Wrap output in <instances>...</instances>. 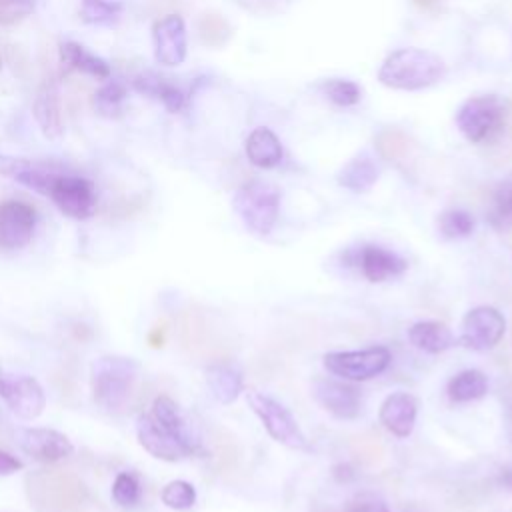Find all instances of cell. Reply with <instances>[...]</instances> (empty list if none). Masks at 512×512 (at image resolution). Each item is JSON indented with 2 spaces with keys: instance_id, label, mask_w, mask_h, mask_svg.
I'll use <instances>...</instances> for the list:
<instances>
[{
  "instance_id": "1",
  "label": "cell",
  "mask_w": 512,
  "mask_h": 512,
  "mask_svg": "<svg viewBox=\"0 0 512 512\" xmlns=\"http://www.w3.org/2000/svg\"><path fill=\"white\" fill-rule=\"evenodd\" d=\"M24 492L36 512H80L88 498V490L76 474L56 468L26 474Z\"/></svg>"
},
{
  "instance_id": "2",
  "label": "cell",
  "mask_w": 512,
  "mask_h": 512,
  "mask_svg": "<svg viewBox=\"0 0 512 512\" xmlns=\"http://www.w3.org/2000/svg\"><path fill=\"white\" fill-rule=\"evenodd\" d=\"M444 74L446 66L436 54L420 48H402L384 60L378 78L388 88L420 90L436 84Z\"/></svg>"
},
{
  "instance_id": "3",
  "label": "cell",
  "mask_w": 512,
  "mask_h": 512,
  "mask_svg": "<svg viewBox=\"0 0 512 512\" xmlns=\"http://www.w3.org/2000/svg\"><path fill=\"white\" fill-rule=\"evenodd\" d=\"M136 376L138 364L130 358L102 356L94 360L90 372L94 402L108 412H120L130 402Z\"/></svg>"
},
{
  "instance_id": "4",
  "label": "cell",
  "mask_w": 512,
  "mask_h": 512,
  "mask_svg": "<svg viewBox=\"0 0 512 512\" xmlns=\"http://www.w3.org/2000/svg\"><path fill=\"white\" fill-rule=\"evenodd\" d=\"M510 112L496 96H476L466 100L458 114L456 124L460 132L476 144L492 142L504 130H510Z\"/></svg>"
},
{
  "instance_id": "5",
  "label": "cell",
  "mask_w": 512,
  "mask_h": 512,
  "mask_svg": "<svg viewBox=\"0 0 512 512\" xmlns=\"http://www.w3.org/2000/svg\"><path fill=\"white\" fill-rule=\"evenodd\" d=\"M232 204L236 214L252 234L266 236L272 232L278 220L280 192L268 182L252 180L236 190Z\"/></svg>"
},
{
  "instance_id": "6",
  "label": "cell",
  "mask_w": 512,
  "mask_h": 512,
  "mask_svg": "<svg viewBox=\"0 0 512 512\" xmlns=\"http://www.w3.org/2000/svg\"><path fill=\"white\" fill-rule=\"evenodd\" d=\"M246 400L272 440L292 450H308V440L302 428L282 402L258 390H248Z\"/></svg>"
},
{
  "instance_id": "7",
  "label": "cell",
  "mask_w": 512,
  "mask_h": 512,
  "mask_svg": "<svg viewBox=\"0 0 512 512\" xmlns=\"http://www.w3.org/2000/svg\"><path fill=\"white\" fill-rule=\"evenodd\" d=\"M392 360L386 346H370L364 350H340L326 352L322 356L324 368L348 382H364L382 374Z\"/></svg>"
},
{
  "instance_id": "8",
  "label": "cell",
  "mask_w": 512,
  "mask_h": 512,
  "mask_svg": "<svg viewBox=\"0 0 512 512\" xmlns=\"http://www.w3.org/2000/svg\"><path fill=\"white\" fill-rule=\"evenodd\" d=\"M506 332V318L494 306H476L462 318L460 344L468 350H492Z\"/></svg>"
},
{
  "instance_id": "9",
  "label": "cell",
  "mask_w": 512,
  "mask_h": 512,
  "mask_svg": "<svg viewBox=\"0 0 512 512\" xmlns=\"http://www.w3.org/2000/svg\"><path fill=\"white\" fill-rule=\"evenodd\" d=\"M0 398L12 414L24 420L38 418L46 406L42 386L28 374H8L0 370Z\"/></svg>"
},
{
  "instance_id": "10",
  "label": "cell",
  "mask_w": 512,
  "mask_h": 512,
  "mask_svg": "<svg viewBox=\"0 0 512 512\" xmlns=\"http://www.w3.org/2000/svg\"><path fill=\"white\" fill-rule=\"evenodd\" d=\"M48 196L54 200L62 214L74 220H86L96 210L94 186L90 180L80 176L58 174Z\"/></svg>"
},
{
  "instance_id": "11",
  "label": "cell",
  "mask_w": 512,
  "mask_h": 512,
  "mask_svg": "<svg viewBox=\"0 0 512 512\" xmlns=\"http://www.w3.org/2000/svg\"><path fill=\"white\" fill-rule=\"evenodd\" d=\"M314 400L340 420H354L362 412V394L346 380L320 376L312 382Z\"/></svg>"
},
{
  "instance_id": "12",
  "label": "cell",
  "mask_w": 512,
  "mask_h": 512,
  "mask_svg": "<svg viewBox=\"0 0 512 512\" xmlns=\"http://www.w3.org/2000/svg\"><path fill=\"white\" fill-rule=\"evenodd\" d=\"M36 228V212L32 206L8 200L0 204V248L18 250L32 240Z\"/></svg>"
},
{
  "instance_id": "13",
  "label": "cell",
  "mask_w": 512,
  "mask_h": 512,
  "mask_svg": "<svg viewBox=\"0 0 512 512\" xmlns=\"http://www.w3.org/2000/svg\"><path fill=\"white\" fill-rule=\"evenodd\" d=\"M16 444L22 452L40 462H56L74 452L72 442L52 428H20L16 430Z\"/></svg>"
},
{
  "instance_id": "14",
  "label": "cell",
  "mask_w": 512,
  "mask_h": 512,
  "mask_svg": "<svg viewBox=\"0 0 512 512\" xmlns=\"http://www.w3.org/2000/svg\"><path fill=\"white\" fill-rule=\"evenodd\" d=\"M154 58L164 66H178L186 58V26L178 14H168L152 26Z\"/></svg>"
},
{
  "instance_id": "15",
  "label": "cell",
  "mask_w": 512,
  "mask_h": 512,
  "mask_svg": "<svg viewBox=\"0 0 512 512\" xmlns=\"http://www.w3.org/2000/svg\"><path fill=\"white\" fill-rule=\"evenodd\" d=\"M136 434H138L140 446L154 458L176 462L190 454V450L176 436H172L160 422H156L154 416H146V414L138 416Z\"/></svg>"
},
{
  "instance_id": "16",
  "label": "cell",
  "mask_w": 512,
  "mask_h": 512,
  "mask_svg": "<svg viewBox=\"0 0 512 512\" xmlns=\"http://www.w3.org/2000/svg\"><path fill=\"white\" fill-rule=\"evenodd\" d=\"M60 172H56L54 168L28 160V158H16V156H8V154H0V176L12 178L18 184L48 196L50 188L56 180Z\"/></svg>"
},
{
  "instance_id": "17",
  "label": "cell",
  "mask_w": 512,
  "mask_h": 512,
  "mask_svg": "<svg viewBox=\"0 0 512 512\" xmlns=\"http://www.w3.org/2000/svg\"><path fill=\"white\" fill-rule=\"evenodd\" d=\"M32 114L36 118L40 132L48 140L62 138L64 124H62V110H60V92H58V82L54 78H46L40 84L34 96Z\"/></svg>"
},
{
  "instance_id": "18",
  "label": "cell",
  "mask_w": 512,
  "mask_h": 512,
  "mask_svg": "<svg viewBox=\"0 0 512 512\" xmlns=\"http://www.w3.org/2000/svg\"><path fill=\"white\" fill-rule=\"evenodd\" d=\"M356 256L360 272L370 282H386L390 278L404 274L408 268V262L400 254L376 244L362 246Z\"/></svg>"
},
{
  "instance_id": "19",
  "label": "cell",
  "mask_w": 512,
  "mask_h": 512,
  "mask_svg": "<svg viewBox=\"0 0 512 512\" xmlns=\"http://www.w3.org/2000/svg\"><path fill=\"white\" fill-rule=\"evenodd\" d=\"M418 404L408 392H394L380 404V424L398 438H408L416 426Z\"/></svg>"
},
{
  "instance_id": "20",
  "label": "cell",
  "mask_w": 512,
  "mask_h": 512,
  "mask_svg": "<svg viewBox=\"0 0 512 512\" xmlns=\"http://www.w3.org/2000/svg\"><path fill=\"white\" fill-rule=\"evenodd\" d=\"M152 416L156 422H160L172 436H176L188 450L190 454L200 450V438L196 436L194 428L188 424L184 414L180 412L178 404L170 396H158L152 404Z\"/></svg>"
},
{
  "instance_id": "21",
  "label": "cell",
  "mask_w": 512,
  "mask_h": 512,
  "mask_svg": "<svg viewBox=\"0 0 512 512\" xmlns=\"http://www.w3.org/2000/svg\"><path fill=\"white\" fill-rule=\"evenodd\" d=\"M206 384L220 404H232L244 390V376L232 362H214L206 368Z\"/></svg>"
},
{
  "instance_id": "22",
  "label": "cell",
  "mask_w": 512,
  "mask_h": 512,
  "mask_svg": "<svg viewBox=\"0 0 512 512\" xmlns=\"http://www.w3.org/2000/svg\"><path fill=\"white\" fill-rule=\"evenodd\" d=\"M62 72H82L100 80L110 78V66L104 58L88 52L82 44L62 42L58 48Z\"/></svg>"
},
{
  "instance_id": "23",
  "label": "cell",
  "mask_w": 512,
  "mask_h": 512,
  "mask_svg": "<svg viewBox=\"0 0 512 512\" xmlns=\"http://www.w3.org/2000/svg\"><path fill=\"white\" fill-rule=\"evenodd\" d=\"M408 340L414 348L426 352V354H440L454 344V336L450 328L436 320H422L414 322L408 328Z\"/></svg>"
},
{
  "instance_id": "24",
  "label": "cell",
  "mask_w": 512,
  "mask_h": 512,
  "mask_svg": "<svg viewBox=\"0 0 512 512\" xmlns=\"http://www.w3.org/2000/svg\"><path fill=\"white\" fill-rule=\"evenodd\" d=\"M134 88L150 98L160 100L170 112H180L186 106V94L176 84L158 76L156 72H142L134 78Z\"/></svg>"
},
{
  "instance_id": "25",
  "label": "cell",
  "mask_w": 512,
  "mask_h": 512,
  "mask_svg": "<svg viewBox=\"0 0 512 512\" xmlns=\"http://www.w3.org/2000/svg\"><path fill=\"white\" fill-rule=\"evenodd\" d=\"M246 156L258 168H272L282 160V144L268 128H256L246 140Z\"/></svg>"
},
{
  "instance_id": "26",
  "label": "cell",
  "mask_w": 512,
  "mask_h": 512,
  "mask_svg": "<svg viewBox=\"0 0 512 512\" xmlns=\"http://www.w3.org/2000/svg\"><path fill=\"white\" fill-rule=\"evenodd\" d=\"M446 392L452 402H472L488 392V378L484 376V372L468 368L450 378Z\"/></svg>"
},
{
  "instance_id": "27",
  "label": "cell",
  "mask_w": 512,
  "mask_h": 512,
  "mask_svg": "<svg viewBox=\"0 0 512 512\" xmlns=\"http://www.w3.org/2000/svg\"><path fill=\"white\" fill-rule=\"evenodd\" d=\"M378 180V166L368 156H358L350 160L338 174L340 186L352 192H366Z\"/></svg>"
},
{
  "instance_id": "28",
  "label": "cell",
  "mask_w": 512,
  "mask_h": 512,
  "mask_svg": "<svg viewBox=\"0 0 512 512\" xmlns=\"http://www.w3.org/2000/svg\"><path fill=\"white\" fill-rule=\"evenodd\" d=\"M126 86L120 80H108L94 92V110L104 118H118L126 100Z\"/></svg>"
},
{
  "instance_id": "29",
  "label": "cell",
  "mask_w": 512,
  "mask_h": 512,
  "mask_svg": "<svg viewBox=\"0 0 512 512\" xmlns=\"http://www.w3.org/2000/svg\"><path fill=\"white\" fill-rule=\"evenodd\" d=\"M488 216L496 228H506L512 224V172L506 174L494 188Z\"/></svg>"
},
{
  "instance_id": "30",
  "label": "cell",
  "mask_w": 512,
  "mask_h": 512,
  "mask_svg": "<svg viewBox=\"0 0 512 512\" xmlns=\"http://www.w3.org/2000/svg\"><path fill=\"white\" fill-rule=\"evenodd\" d=\"M122 14V4L114 0H82L80 18L88 24L110 26L118 22Z\"/></svg>"
},
{
  "instance_id": "31",
  "label": "cell",
  "mask_w": 512,
  "mask_h": 512,
  "mask_svg": "<svg viewBox=\"0 0 512 512\" xmlns=\"http://www.w3.org/2000/svg\"><path fill=\"white\" fill-rule=\"evenodd\" d=\"M438 228H440V234L448 240L466 238L474 232V218L470 212L462 208H452L440 216Z\"/></svg>"
},
{
  "instance_id": "32",
  "label": "cell",
  "mask_w": 512,
  "mask_h": 512,
  "mask_svg": "<svg viewBox=\"0 0 512 512\" xmlns=\"http://www.w3.org/2000/svg\"><path fill=\"white\" fill-rule=\"evenodd\" d=\"M160 498L172 510H188L196 504V490L186 480H172L162 488Z\"/></svg>"
},
{
  "instance_id": "33",
  "label": "cell",
  "mask_w": 512,
  "mask_h": 512,
  "mask_svg": "<svg viewBox=\"0 0 512 512\" xmlns=\"http://www.w3.org/2000/svg\"><path fill=\"white\" fill-rule=\"evenodd\" d=\"M200 40L208 46H222L230 38V26L220 14H204L198 20Z\"/></svg>"
},
{
  "instance_id": "34",
  "label": "cell",
  "mask_w": 512,
  "mask_h": 512,
  "mask_svg": "<svg viewBox=\"0 0 512 512\" xmlns=\"http://www.w3.org/2000/svg\"><path fill=\"white\" fill-rule=\"evenodd\" d=\"M112 498L122 508H132L140 502V482L130 472H120L112 484Z\"/></svg>"
},
{
  "instance_id": "35",
  "label": "cell",
  "mask_w": 512,
  "mask_h": 512,
  "mask_svg": "<svg viewBox=\"0 0 512 512\" xmlns=\"http://www.w3.org/2000/svg\"><path fill=\"white\" fill-rule=\"evenodd\" d=\"M376 144H378L380 154L388 160H398V158L406 156V152L410 148L408 136L398 128H388V130L380 132Z\"/></svg>"
},
{
  "instance_id": "36",
  "label": "cell",
  "mask_w": 512,
  "mask_h": 512,
  "mask_svg": "<svg viewBox=\"0 0 512 512\" xmlns=\"http://www.w3.org/2000/svg\"><path fill=\"white\" fill-rule=\"evenodd\" d=\"M324 92L338 106H352L360 100V88L350 80H328Z\"/></svg>"
},
{
  "instance_id": "37",
  "label": "cell",
  "mask_w": 512,
  "mask_h": 512,
  "mask_svg": "<svg viewBox=\"0 0 512 512\" xmlns=\"http://www.w3.org/2000/svg\"><path fill=\"white\" fill-rule=\"evenodd\" d=\"M34 10V0H0V24L10 26L20 22Z\"/></svg>"
},
{
  "instance_id": "38",
  "label": "cell",
  "mask_w": 512,
  "mask_h": 512,
  "mask_svg": "<svg viewBox=\"0 0 512 512\" xmlns=\"http://www.w3.org/2000/svg\"><path fill=\"white\" fill-rule=\"evenodd\" d=\"M344 512H392V510L382 500H378V498L358 496L352 502H348Z\"/></svg>"
},
{
  "instance_id": "39",
  "label": "cell",
  "mask_w": 512,
  "mask_h": 512,
  "mask_svg": "<svg viewBox=\"0 0 512 512\" xmlns=\"http://www.w3.org/2000/svg\"><path fill=\"white\" fill-rule=\"evenodd\" d=\"M18 470H22V462H20L16 456H12V454L0 450V476L14 474V472H18Z\"/></svg>"
},
{
  "instance_id": "40",
  "label": "cell",
  "mask_w": 512,
  "mask_h": 512,
  "mask_svg": "<svg viewBox=\"0 0 512 512\" xmlns=\"http://www.w3.org/2000/svg\"><path fill=\"white\" fill-rule=\"evenodd\" d=\"M334 476L342 482H346V480H350V478H354V472H352V468L348 466V464H338L336 468H334Z\"/></svg>"
},
{
  "instance_id": "41",
  "label": "cell",
  "mask_w": 512,
  "mask_h": 512,
  "mask_svg": "<svg viewBox=\"0 0 512 512\" xmlns=\"http://www.w3.org/2000/svg\"><path fill=\"white\" fill-rule=\"evenodd\" d=\"M498 480H500V484H502L504 488L512 490V468H502L500 474H498Z\"/></svg>"
},
{
  "instance_id": "42",
  "label": "cell",
  "mask_w": 512,
  "mask_h": 512,
  "mask_svg": "<svg viewBox=\"0 0 512 512\" xmlns=\"http://www.w3.org/2000/svg\"><path fill=\"white\" fill-rule=\"evenodd\" d=\"M412 2H414L418 8H422V10H436L442 0H412Z\"/></svg>"
},
{
  "instance_id": "43",
  "label": "cell",
  "mask_w": 512,
  "mask_h": 512,
  "mask_svg": "<svg viewBox=\"0 0 512 512\" xmlns=\"http://www.w3.org/2000/svg\"><path fill=\"white\" fill-rule=\"evenodd\" d=\"M506 430H508V438H510V444H512V410L508 412V424H506Z\"/></svg>"
},
{
  "instance_id": "44",
  "label": "cell",
  "mask_w": 512,
  "mask_h": 512,
  "mask_svg": "<svg viewBox=\"0 0 512 512\" xmlns=\"http://www.w3.org/2000/svg\"><path fill=\"white\" fill-rule=\"evenodd\" d=\"M256 2H260V4H264V2H266V0H256Z\"/></svg>"
},
{
  "instance_id": "45",
  "label": "cell",
  "mask_w": 512,
  "mask_h": 512,
  "mask_svg": "<svg viewBox=\"0 0 512 512\" xmlns=\"http://www.w3.org/2000/svg\"><path fill=\"white\" fill-rule=\"evenodd\" d=\"M0 68H2V58H0Z\"/></svg>"
}]
</instances>
